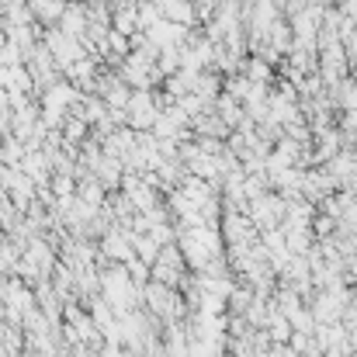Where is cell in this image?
I'll use <instances>...</instances> for the list:
<instances>
[{
	"label": "cell",
	"instance_id": "1",
	"mask_svg": "<svg viewBox=\"0 0 357 357\" xmlns=\"http://www.w3.org/2000/svg\"><path fill=\"white\" fill-rule=\"evenodd\" d=\"M243 70H246V80H250V84H264V87H267V84H271V77H274L271 63H267V59H260V56H257V59H246V63H243Z\"/></svg>",
	"mask_w": 357,
	"mask_h": 357
},
{
	"label": "cell",
	"instance_id": "2",
	"mask_svg": "<svg viewBox=\"0 0 357 357\" xmlns=\"http://www.w3.org/2000/svg\"><path fill=\"white\" fill-rule=\"evenodd\" d=\"M351 146H354V149H357V135H354V142H351Z\"/></svg>",
	"mask_w": 357,
	"mask_h": 357
}]
</instances>
